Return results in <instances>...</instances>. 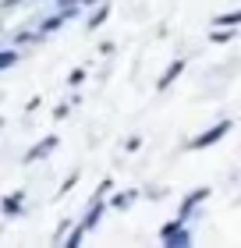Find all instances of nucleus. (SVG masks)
Wrapping results in <instances>:
<instances>
[{"label":"nucleus","mask_w":241,"mask_h":248,"mask_svg":"<svg viewBox=\"0 0 241 248\" xmlns=\"http://www.w3.org/2000/svg\"><path fill=\"white\" fill-rule=\"evenodd\" d=\"M209 43H216V46H220V43H231V29H213Z\"/></svg>","instance_id":"nucleus-10"},{"label":"nucleus","mask_w":241,"mask_h":248,"mask_svg":"<svg viewBox=\"0 0 241 248\" xmlns=\"http://www.w3.org/2000/svg\"><path fill=\"white\" fill-rule=\"evenodd\" d=\"M206 199H209V188H195L192 195H185V202H181V209H177V217L188 223V220H192V209H195V206H202Z\"/></svg>","instance_id":"nucleus-3"},{"label":"nucleus","mask_w":241,"mask_h":248,"mask_svg":"<svg viewBox=\"0 0 241 248\" xmlns=\"http://www.w3.org/2000/svg\"><path fill=\"white\" fill-rule=\"evenodd\" d=\"M185 67H188V61H185V57H177V61H170V64H167V71H163V75H160V78H156V89H160V93H163V89H170V85H174V82H177V75H181V71H185Z\"/></svg>","instance_id":"nucleus-2"},{"label":"nucleus","mask_w":241,"mask_h":248,"mask_svg":"<svg viewBox=\"0 0 241 248\" xmlns=\"http://www.w3.org/2000/svg\"><path fill=\"white\" fill-rule=\"evenodd\" d=\"M213 29H238L241 25V11H227V15H213L209 18Z\"/></svg>","instance_id":"nucleus-5"},{"label":"nucleus","mask_w":241,"mask_h":248,"mask_svg":"<svg viewBox=\"0 0 241 248\" xmlns=\"http://www.w3.org/2000/svg\"><path fill=\"white\" fill-rule=\"evenodd\" d=\"M53 149H57V135H47L43 142H36V145L25 153V163H36V160H43V156H50Z\"/></svg>","instance_id":"nucleus-4"},{"label":"nucleus","mask_w":241,"mask_h":248,"mask_svg":"<svg viewBox=\"0 0 241 248\" xmlns=\"http://www.w3.org/2000/svg\"><path fill=\"white\" fill-rule=\"evenodd\" d=\"M82 238H85V231H82V227H75L71 234H67V248H75V245H82Z\"/></svg>","instance_id":"nucleus-13"},{"label":"nucleus","mask_w":241,"mask_h":248,"mask_svg":"<svg viewBox=\"0 0 241 248\" xmlns=\"http://www.w3.org/2000/svg\"><path fill=\"white\" fill-rule=\"evenodd\" d=\"M11 64H18V50H0V71Z\"/></svg>","instance_id":"nucleus-11"},{"label":"nucleus","mask_w":241,"mask_h":248,"mask_svg":"<svg viewBox=\"0 0 241 248\" xmlns=\"http://www.w3.org/2000/svg\"><path fill=\"white\" fill-rule=\"evenodd\" d=\"M163 245H167V248H188V245H192V234L181 227V231H174V234H167Z\"/></svg>","instance_id":"nucleus-8"},{"label":"nucleus","mask_w":241,"mask_h":248,"mask_svg":"<svg viewBox=\"0 0 241 248\" xmlns=\"http://www.w3.org/2000/svg\"><path fill=\"white\" fill-rule=\"evenodd\" d=\"M85 82V67H75L71 75H67V85H82Z\"/></svg>","instance_id":"nucleus-12"},{"label":"nucleus","mask_w":241,"mask_h":248,"mask_svg":"<svg viewBox=\"0 0 241 248\" xmlns=\"http://www.w3.org/2000/svg\"><path fill=\"white\" fill-rule=\"evenodd\" d=\"M139 145H142V139H139V135H131V139L124 142V149H128V153H135V149H139Z\"/></svg>","instance_id":"nucleus-16"},{"label":"nucleus","mask_w":241,"mask_h":248,"mask_svg":"<svg viewBox=\"0 0 241 248\" xmlns=\"http://www.w3.org/2000/svg\"><path fill=\"white\" fill-rule=\"evenodd\" d=\"M21 199H25V191H15V195H7L4 202H0L4 217H18V213H21Z\"/></svg>","instance_id":"nucleus-6"},{"label":"nucleus","mask_w":241,"mask_h":248,"mask_svg":"<svg viewBox=\"0 0 241 248\" xmlns=\"http://www.w3.org/2000/svg\"><path fill=\"white\" fill-rule=\"evenodd\" d=\"M71 107H75V103H64V107H57V110H53V117H57V121H61V117H67V110H71Z\"/></svg>","instance_id":"nucleus-17"},{"label":"nucleus","mask_w":241,"mask_h":248,"mask_svg":"<svg viewBox=\"0 0 241 248\" xmlns=\"http://www.w3.org/2000/svg\"><path fill=\"white\" fill-rule=\"evenodd\" d=\"M231 128H234L231 121H216L213 128H206L202 135H195V139L188 142V149H206V145H216V142L224 139V135H231Z\"/></svg>","instance_id":"nucleus-1"},{"label":"nucleus","mask_w":241,"mask_h":248,"mask_svg":"<svg viewBox=\"0 0 241 248\" xmlns=\"http://www.w3.org/2000/svg\"><path fill=\"white\" fill-rule=\"evenodd\" d=\"M107 18H110V4H107V0H99V7L93 11V15H89V21H85V25L96 32V29H99V25H103Z\"/></svg>","instance_id":"nucleus-7"},{"label":"nucleus","mask_w":241,"mask_h":248,"mask_svg":"<svg viewBox=\"0 0 241 248\" xmlns=\"http://www.w3.org/2000/svg\"><path fill=\"white\" fill-rule=\"evenodd\" d=\"M57 4H61V7H78L82 0H57Z\"/></svg>","instance_id":"nucleus-18"},{"label":"nucleus","mask_w":241,"mask_h":248,"mask_svg":"<svg viewBox=\"0 0 241 248\" xmlns=\"http://www.w3.org/2000/svg\"><path fill=\"white\" fill-rule=\"evenodd\" d=\"M110 188H113V181H110V177H107V181H99V188H96V195H93V199H103Z\"/></svg>","instance_id":"nucleus-15"},{"label":"nucleus","mask_w":241,"mask_h":248,"mask_svg":"<svg viewBox=\"0 0 241 248\" xmlns=\"http://www.w3.org/2000/svg\"><path fill=\"white\" fill-rule=\"evenodd\" d=\"M0 128H4V121H0Z\"/></svg>","instance_id":"nucleus-20"},{"label":"nucleus","mask_w":241,"mask_h":248,"mask_svg":"<svg viewBox=\"0 0 241 248\" xmlns=\"http://www.w3.org/2000/svg\"><path fill=\"white\" fill-rule=\"evenodd\" d=\"M75 181H78V174H67V181L61 185V191H57V195H67V191L75 188Z\"/></svg>","instance_id":"nucleus-14"},{"label":"nucleus","mask_w":241,"mask_h":248,"mask_svg":"<svg viewBox=\"0 0 241 248\" xmlns=\"http://www.w3.org/2000/svg\"><path fill=\"white\" fill-rule=\"evenodd\" d=\"M135 199H139V191L131 188V191H121V195H113V199H110V206H113V209H128Z\"/></svg>","instance_id":"nucleus-9"},{"label":"nucleus","mask_w":241,"mask_h":248,"mask_svg":"<svg viewBox=\"0 0 241 248\" xmlns=\"http://www.w3.org/2000/svg\"><path fill=\"white\" fill-rule=\"evenodd\" d=\"M4 4H7V7H15V4H21V0H4Z\"/></svg>","instance_id":"nucleus-19"}]
</instances>
